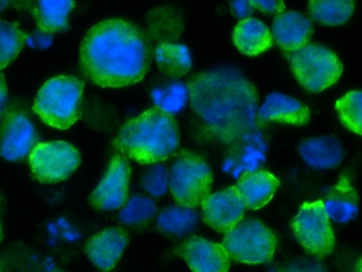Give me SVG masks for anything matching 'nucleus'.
Masks as SVG:
<instances>
[{"label": "nucleus", "instance_id": "nucleus-1", "mask_svg": "<svg viewBox=\"0 0 362 272\" xmlns=\"http://www.w3.org/2000/svg\"><path fill=\"white\" fill-rule=\"evenodd\" d=\"M187 89L192 110L217 140L230 144L257 129V89L239 70L201 72Z\"/></svg>", "mask_w": 362, "mask_h": 272}, {"label": "nucleus", "instance_id": "nucleus-2", "mask_svg": "<svg viewBox=\"0 0 362 272\" xmlns=\"http://www.w3.org/2000/svg\"><path fill=\"white\" fill-rule=\"evenodd\" d=\"M152 51L145 34L128 21L114 18L90 28L80 47L84 76L101 87H122L143 80Z\"/></svg>", "mask_w": 362, "mask_h": 272}, {"label": "nucleus", "instance_id": "nucleus-3", "mask_svg": "<svg viewBox=\"0 0 362 272\" xmlns=\"http://www.w3.org/2000/svg\"><path fill=\"white\" fill-rule=\"evenodd\" d=\"M180 144V131L173 115L154 108L122 127L115 146L124 157L139 164L165 161Z\"/></svg>", "mask_w": 362, "mask_h": 272}, {"label": "nucleus", "instance_id": "nucleus-4", "mask_svg": "<svg viewBox=\"0 0 362 272\" xmlns=\"http://www.w3.org/2000/svg\"><path fill=\"white\" fill-rule=\"evenodd\" d=\"M83 89V81L76 76L50 79L40 89L33 110L50 127L69 129L81 117Z\"/></svg>", "mask_w": 362, "mask_h": 272}, {"label": "nucleus", "instance_id": "nucleus-5", "mask_svg": "<svg viewBox=\"0 0 362 272\" xmlns=\"http://www.w3.org/2000/svg\"><path fill=\"white\" fill-rule=\"evenodd\" d=\"M213 171L206 162L194 153L175 155L169 170V188L179 205L197 208L211 193Z\"/></svg>", "mask_w": 362, "mask_h": 272}, {"label": "nucleus", "instance_id": "nucleus-6", "mask_svg": "<svg viewBox=\"0 0 362 272\" xmlns=\"http://www.w3.org/2000/svg\"><path fill=\"white\" fill-rule=\"evenodd\" d=\"M286 55L296 80L313 93H321L338 82L343 72L339 57L320 45L308 44Z\"/></svg>", "mask_w": 362, "mask_h": 272}, {"label": "nucleus", "instance_id": "nucleus-7", "mask_svg": "<svg viewBox=\"0 0 362 272\" xmlns=\"http://www.w3.org/2000/svg\"><path fill=\"white\" fill-rule=\"evenodd\" d=\"M222 246L228 257L237 263H270L276 249V237L269 227L257 219L237 223L223 238Z\"/></svg>", "mask_w": 362, "mask_h": 272}, {"label": "nucleus", "instance_id": "nucleus-8", "mask_svg": "<svg viewBox=\"0 0 362 272\" xmlns=\"http://www.w3.org/2000/svg\"><path fill=\"white\" fill-rule=\"evenodd\" d=\"M291 227L305 251L315 259H324L334 251V234L322 201L303 203Z\"/></svg>", "mask_w": 362, "mask_h": 272}, {"label": "nucleus", "instance_id": "nucleus-9", "mask_svg": "<svg viewBox=\"0 0 362 272\" xmlns=\"http://www.w3.org/2000/svg\"><path fill=\"white\" fill-rule=\"evenodd\" d=\"M33 176L42 183L66 180L81 163L79 151L66 142H40L29 153Z\"/></svg>", "mask_w": 362, "mask_h": 272}, {"label": "nucleus", "instance_id": "nucleus-10", "mask_svg": "<svg viewBox=\"0 0 362 272\" xmlns=\"http://www.w3.org/2000/svg\"><path fill=\"white\" fill-rule=\"evenodd\" d=\"M33 121L21 110H8L0 128V157L10 162L25 159L37 144Z\"/></svg>", "mask_w": 362, "mask_h": 272}, {"label": "nucleus", "instance_id": "nucleus-11", "mask_svg": "<svg viewBox=\"0 0 362 272\" xmlns=\"http://www.w3.org/2000/svg\"><path fill=\"white\" fill-rule=\"evenodd\" d=\"M131 167L124 155H115L103 181L90 195V203L99 210H114L122 208L128 200Z\"/></svg>", "mask_w": 362, "mask_h": 272}, {"label": "nucleus", "instance_id": "nucleus-12", "mask_svg": "<svg viewBox=\"0 0 362 272\" xmlns=\"http://www.w3.org/2000/svg\"><path fill=\"white\" fill-rule=\"evenodd\" d=\"M201 204L204 222L220 233H228L245 216V205L236 186L211 193Z\"/></svg>", "mask_w": 362, "mask_h": 272}, {"label": "nucleus", "instance_id": "nucleus-13", "mask_svg": "<svg viewBox=\"0 0 362 272\" xmlns=\"http://www.w3.org/2000/svg\"><path fill=\"white\" fill-rule=\"evenodd\" d=\"M179 254L192 272H228L230 259L223 246L198 236L186 240Z\"/></svg>", "mask_w": 362, "mask_h": 272}, {"label": "nucleus", "instance_id": "nucleus-14", "mask_svg": "<svg viewBox=\"0 0 362 272\" xmlns=\"http://www.w3.org/2000/svg\"><path fill=\"white\" fill-rule=\"evenodd\" d=\"M128 242V234L122 227H107L88 240L86 253L96 267L110 271L122 259Z\"/></svg>", "mask_w": 362, "mask_h": 272}, {"label": "nucleus", "instance_id": "nucleus-15", "mask_svg": "<svg viewBox=\"0 0 362 272\" xmlns=\"http://www.w3.org/2000/svg\"><path fill=\"white\" fill-rule=\"evenodd\" d=\"M313 34V23L296 11L277 14L273 21L272 38L286 52L298 50L308 45Z\"/></svg>", "mask_w": 362, "mask_h": 272}, {"label": "nucleus", "instance_id": "nucleus-16", "mask_svg": "<svg viewBox=\"0 0 362 272\" xmlns=\"http://www.w3.org/2000/svg\"><path fill=\"white\" fill-rule=\"evenodd\" d=\"M230 144H235L234 149L224 161L223 170L235 178L259 170L266 161V144L255 132Z\"/></svg>", "mask_w": 362, "mask_h": 272}, {"label": "nucleus", "instance_id": "nucleus-17", "mask_svg": "<svg viewBox=\"0 0 362 272\" xmlns=\"http://www.w3.org/2000/svg\"><path fill=\"white\" fill-rule=\"evenodd\" d=\"M310 119L308 106L296 98L281 93L270 94L257 110V120L260 123L277 121L293 125H304Z\"/></svg>", "mask_w": 362, "mask_h": 272}, {"label": "nucleus", "instance_id": "nucleus-18", "mask_svg": "<svg viewBox=\"0 0 362 272\" xmlns=\"http://www.w3.org/2000/svg\"><path fill=\"white\" fill-rule=\"evenodd\" d=\"M303 161L315 169H332L344 159L342 142L336 136L324 135L307 138L298 144Z\"/></svg>", "mask_w": 362, "mask_h": 272}, {"label": "nucleus", "instance_id": "nucleus-19", "mask_svg": "<svg viewBox=\"0 0 362 272\" xmlns=\"http://www.w3.org/2000/svg\"><path fill=\"white\" fill-rule=\"evenodd\" d=\"M279 187V178L267 170H256L243 174L236 184L245 208L253 210H259L268 204Z\"/></svg>", "mask_w": 362, "mask_h": 272}, {"label": "nucleus", "instance_id": "nucleus-20", "mask_svg": "<svg viewBox=\"0 0 362 272\" xmlns=\"http://www.w3.org/2000/svg\"><path fill=\"white\" fill-rule=\"evenodd\" d=\"M43 32L62 31L69 25V16L75 8V0H22Z\"/></svg>", "mask_w": 362, "mask_h": 272}, {"label": "nucleus", "instance_id": "nucleus-21", "mask_svg": "<svg viewBox=\"0 0 362 272\" xmlns=\"http://www.w3.org/2000/svg\"><path fill=\"white\" fill-rule=\"evenodd\" d=\"M357 191L351 186L346 176H341L334 186L324 197L323 203L328 218L337 223H347L358 215Z\"/></svg>", "mask_w": 362, "mask_h": 272}, {"label": "nucleus", "instance_id": "nucleus-22", "mask_svg": "<svg viewBox=\"0 0 362 272\" xmlns=\"http://www.w3.org/2000/svg\"><path fill=\"white\" fill-rule=\"evenodd\" d=\"M233 42L241 53L254 57L271 48L273 38L270 30L262 21L249 17L239 21L235 27Z\"/></svg>", "mask_w": 362, "mask_h": 272}, {"label": "nucleus", "instance_id": "nucleus-23", "mask_svg": "<svg viewBox=\"0 0 362 272\" xmlns=\"http://www.w3.org/2000/svg\"><path fill=\"white\" fill-rule=\"evenodd\" d=\"M156 65L165 76L180 78L192 68V57L185 45L160 42L154 50Z\"/></svg>", "mask_w": 362, "mask_h": 272}, {"label": "nucleus", "instance_id": "nucleus-24", "mask_svg": "<svg viewBox=\"0 0 362 272\" xmlns=\"http://www.w3.org/2000/svg\"><path fill=\"white\" fill-rule=\"evenodd\" d=\"M199 215L194 208L175 205L165 208L158 220V229L169 235L184 236L196 229Z\"/></svg>", "mask_w": 362, "mask_h": 272}, {"label": "nucleus", "instance_id": "nucleus-25", "mask_svg": "<svg viewBox=\"0 0 362 272\" xmlns=\"http://www.w3.org/2000/svg\"><path fill=\"white\" fill-rule=\"evenodd\" d=\"M354 0H309V13L322 25H343L354 12Z\"/></svg>", "mask_w": 362, "mask_h": 272}, {"label": "nucleus", "instance_id": "nucleus-26", "mask_svg": "<svg viewBox=\"0 0 362 272\" xmlns=\"http://www.w3.org/2000/svg\"><path fill=\"white\" fill-rule=\"evenodd\" d=\"M28 36L16 23L0 19V70L5 69L20 55Z\"/></svg>", "mask_w": 362, "mask_h": 272}, {"label": "nucleus", "instance_id": "nucleus-27", "mask_svg": "<svg viewBox=\"0 0 362 272\" xmlns=\"http://www.w3.org/2000/svg\"><path fill=\"white\" fill-rule=\"evenodd\" d=\"M152 98L156 108L173 116L185 108L189 99V93L187 85L175 82L164 89H156L152 94Z\"/></svg>", "mask_w": 362, "mask_h": 272}, {"label": "nucleus", "instance_id": "nucleus-28", "mask_svg": "<svg viewBox=\"0 0 362 272\" xmlns=\"http://www.w3.org/2000/svg\"><path fill=\"white\" fill-rule=\"evenodd\" d=\"M336 110L341 123L345 128L362 134V94L360 91H351L345 94L336 102Z\"/></svg>", "mask_w": 362, "mask_h": 272}, {"label": "nucleus", "instance_id": "nucleus-29", "mask_svg": "<svg viewBox=\"0 0 362 272\" xmlns=\"http://www.w3.org/2000/svg\"><path fill=\"white\" fill-rule=\"evenodd\" d=\"M156 212L158 208L151 198L134 196L122 208L119 219L127 225H139L151 220Z\"/></svg>", "mask_w": 362, "mask_h": 272}, {"label": "nucleus", "instance_id": "nucleus-30", "mask_svg": "<svg viewBox=\"0 0 362 272\" xmlns=\"http://www.w3.org/2000/svg\"><path fill=\"white\" fill-rule=\"evenodd\" d=\"M141 185L152 197L160 198L164 196L169 188V171L166 166L154 163L144 174Z\"/></svg>", "mask_w": 362, "mask_h": 272}, {"label": "nucleus", "instance_id": "nucleus-31", "mask_svg": "<svg viewBox=\"0 0 362 272\" xmlns=\"http://www.w3.org/2000/svg\"><path fill=\"white\" fill-rule=\"evenodd\" d=\"M279 272H328V270L317 259H298L281 268Z\"/></svg>", "mask_w": 362, "mask_h": 272}, {"label": "nucleus", "instance_id": "nucleus-32", "mask_svg": "<svg viewBox=\"0 0 362 272\" xmlns=\"http://www.w3.org/2000/svg\"><path fill=\"white\" fill-rule=\"evenodd\" d=\"M254 8L264 14L277 15L285 11L284 0H251Z\"/></svg>", "mask_w": 362, "mask_h": 272}, {"label": "nucleus", "instance_id": "nucleus-33", "mask_svg": "<svg viewBox=\"0 0 362 272\" xmlns=\"http://www.w3.org/2000/svg\"><path fill=\"white\" fill-rule=\"evenodd\" d=\"M254 10L251 0H230V12L241 21L249 18Z\"/></svg>", "mask_w": 362, "mask_h": 272}, {"label": "nucleus", "instance_id": "nucleus-34", "mask_svg": "<svg viewBox=\"0 0 362 272\" xmlns=\"http://www.w3.org/2000/svg\"><path fill=\"white\" fill-rule=\"evenodd\" d=\"M8 97V86L6 82L5 74L0 72V117L5 112L6 102Z\"/></svg>", "mask_w": 362, "mask_h": 272}, {"label": "nucleus", "instance_id": "nucleus-35", "mask_svg": "<svg viewBox=\"0 0 362 272\" xmlns=\"http://www.w3.org/2000/svg\"><path fill=\"white\" fill-rule=\"evenodd\" d=\"M10 4V0H0V12L7 8L8 4Z\"/></svg>", "mask_w": 362, "mask_h": 272}, {"label": "nucleus", "instance_id": "nucleus-36", "mask_svg": "<svg viewBox=\"0 0 362 272\" xmlns=\"http://www.w3.org/2000/svg\"><path fill=\"white\" fill-rule=\"evenodd\" d=\"M3 239V227L0 225V242Z\"/></svg>", "mask_w": 362, "mask_h": 272}, {"label": "nucleus", "instance_id": "nucleus-37", "mask_svg": "<svg viewBox=\"0 0 362 272\" xmlns=\"http://www.w3.org/2000/svg\"><path fill=\"white\" fill-rule=\"evenodd\" d=\"M54 272H62V271H54Z\"/></svg>", "mask_w": 362, "mask_h": 272}]
</instances>
